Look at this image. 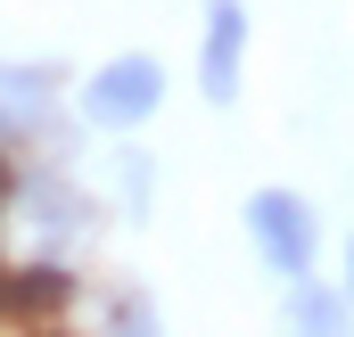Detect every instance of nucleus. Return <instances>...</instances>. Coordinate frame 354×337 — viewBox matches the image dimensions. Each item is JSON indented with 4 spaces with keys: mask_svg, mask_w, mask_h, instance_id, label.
I'll list each match as a JSON object with an SVG mask.
<instances>
[{
    "mask_svg": "<svg viewBox=\"0 0 354 337\" xmlns=\"http://www.w3.org/2000/svg\"><path fill=\"white\" fill-rule=\"evenodd\" d=\"M248 58H256V17H248V0H198V58H189L198 99H206V107H239Z\"/></svg>",
    "mask_w": 354,
    "mask_h": 337,
    "instance_id": "39448f33",
    "label": "nucleus"
},
{
    "mask_svg": "<svg viewBox=\"0 0 354 337\" xmlns=\"http://www.w3.org/2000/svg\"><path fill=\"white\" fill-rule=\"evenodd\" d=\"M239 231H248V255L264 263L280 288H288V280H313V271H322V255H330V222H322V206H313L305 189H288V181L248 189Z\"/></svg>",
    "mask_w": 354,
    "mask_h": 337,
    "instance_id": "7ed1b4c3",
    "label": "nucleus"
},
{
    "mask_svg": "<svg viewBox=\"0 0 354 337\" xmlns=\"http://www.w3.org/2000/svg\"><path fill=\"white\" fill-rule=\"evenodd\" d=\"M91 337H174V329H165V305L140 280H107L91 296Z\"/></svg>",
    "mask_w": 354,
    "mask_h": 337,
    "instance_id": "0eeeda50",
    "label": "nucleus"
},
{
    "mask_svg": "<svg viewBox=\"0 0 354 337\" xmlns=\"http://www.w3.org/2000/svg\"><path fill=\"white\" fill-rule=\"evenodd\" d=\"M165 58L157 50H115V58H99L83 83H75V124L83 132H107V140H132V132H149L157 115H165Z\"/></svg>",
    "mask_w": 354,
    "mask_h": 337,
    "instance_id": "20e7f679",
    "label": "nucleus"
},
{
    "mask_svg": "<svg viewBox=\"0 0 354 337\" xmlns=\"http://www.w3.org/2000/svg\"><path fill=\"white\" fill-rule=\"evenodd\" d=\"M75 90L50 58H0V148L8 157H66L75 140Z\"/></svg>",
    "mask_w": 354,
    "mask_h": 337,
    "instance_id": "f03ea898",
    "label": "nucleus"
},
{
    "mask_svg": "<svg viewBox=\"0 0 354 337\" xmlns=\"http://www.w3.org/2000/svg\"><path fill=\"white\" fill-rule=\"evenodd\" d=\"M107 198L75 181L66 157H17V173L0 181V247L8 263H83L99 247Z\"/></svg>",
    "mask_w": 354,
    "mask_h": 337,
    "instance_id": "f257e3e1",
    "label": "nucleus"
},
{
    "mask_svg": "<svg viewBox=\"0 0 354 337\" xmlns=\"http://www.w3.org/2000/svg\"><path fill=\"white\" fill-rule=\"evenodd\" d=\"M338 288H346V305H354V231L338 239Z\"/></svg>",
    "mask_w": 354,
    "mask_h": 337,
    "instance_id": "1a4fd4ad",
    "label": "nucleus"
},
{
    "mask_svg": "<svg viewBox=\"0 0 354 337\" xmlns=\"http://www.w3.org/2000/svg\"><path fill=\"white\" fill-rule=\"evenodd\" d=\"M41 337H58V329H41Z\"/></svg>",
    "mask_w": 354,
    "mask_h": 337,
    "instance_id": "9d476101",
    "label": "nucleus"
},
{
    "mask_svg": "<svg viewBox=\"0 0 354 337\" xmlns=\"http://www.w3.org/2000/svg\"><path fill=\"white\" fill-rule=\"evenodd\" d=\"M280 337H354V305L338 280H288L280 288Z\"/></svg>",
    "mask_w": 354,
    "mask_h": 337,
    "instance_id": "423d86ee",
    "label": "nucleus"
},
{
    "mask_svg": "<svg viewBox=\"0 0 354 337\" xmlns=\"http://www.w3.org/2000/svg\"><path fill=\"white\" fill-rule=\"evenodd\" d=\"M107 198H115L124 222H140V214L157 206V157H149L140 140H124V148L107 157Z\"/></svg>",
    "mask_w": 354,
    "mask_h": 337,
    "instance_id": "6e6552de",
    "label": "nucleus"
}]
</instances>
